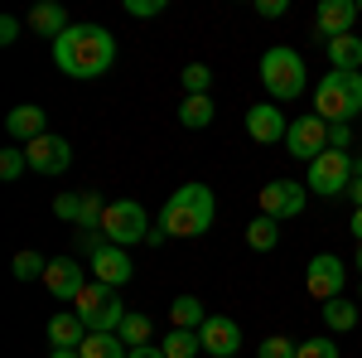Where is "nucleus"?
<instances>
[{"label":"nucleus","instance_id":"2","mask_svg":"<svg viewBox=\"0 0 362 358\" xmlns=\"http://www.w3.org/2000/svg\"><path fill=\"white\" fill-rule=\"evenodd\" d=\"M213 213H218L213 189H208V184H184V189H174L165 198L160 228H165L169 237H203V233L213 228Z\"/></svg>","mask_w":362,"mask_h":358},{"label":"nucleus","instance_id":"31","mask_svg":"<svg viewBox=\"0 0 362 358\" xmlns=\"http://www.w3.org/2000/svg\"><path fill=\"white\" fill-rule=\"evenodd\" d=\"M54 218L78 223L83 218V194H54Z\"/></svg>","mask_w":362,"mask_h":358},{"label":"nucleus","instance_id":"25","mask_svg":"<svg viewBox=\"0 0 362 358\" xmlns=\"http://www.w3.org/2000/svg\"><path fill=\"white\" fill-rule=\"evenodd\" d=\"M150 330H155V325H150V315H140V310H131V315H126V325H121V344H126V349H145V344H150Z\"/></svg>","mask_w":362,"mask_h":358},{"label":"nucleus","instance_id":"1","mask_svg":"<svg viewBox=\"0 0 362 358\" xmlns=\"http://www.w3.org/2000/svg\"><path fill=\"white\" fill-rule=\"evenodd\" d=\"M54 63L58 73L92 83L116 63V34L102 25H73L63 39H54Z\"/></svg>","mask_w":362,"mask_h":358},{"label":"nucleus","instance_id":"29","mask_svg":"<svg viewBox=\"0 0 362 358\" xmlns=\"http://www.w3.org/2000/svg\"><path fill=\"white\" fill-rule=\"evenodd\" d=\"M49 262L39 252H15V281H44Z\"/></svg>","mask_w":362,"mask_h":358},{"label":"nucleus","instance_id":"33","mask_svg":"<svg viewBox=\"0 0 362 358\" xmlns=\"http://www.w3.org/2000/svg\"><path fill=\"white\" fill-rule=\"evenodd\" d=\"M261 358H300V344H295V339H285V334H276V339H266V344H261Z\"/></svg>","mask_w":362,"mask_h":358},{"label":"nucleus","instance_id":"27","mask_svg":"<svg viewBox=\"0 0 362 358\" xmlns=\"http://www.w3.org/2000/svg\"><path fill=\"white\" fill-rule=\"evenodd\" d=\"M169 358H198V349H203V339H198V330H169V339L160 344Z\"/></svg>","mask_w":362,"mask_h":358},{"label":"nucleus","instance_id":"38","mask_svg":"<svg viewBox=\"0 0 362 358\" xmlns=\"http://www.w3.org/2000/svg\"><path fill=\"white\" fill-rule=\"evenodd\" d=\"M20 20H15V15H5V20H0V44H15V39H20Z\"/></svg>","mask_w":362,"mask_h":358},{"label":"nucleus","instance_id":"18","mask_svg":"<svg viewBox=\"0 0 362 358\" xmlns=\"http://www.w3.org/2000/svg\"><path fill=\"white\" fill-rule=\"evenodd\" d=\"M29 29H34V34H44V39H63L73 25H68V10H63V5L44 0V5H34V10H29Z\"/></svg>","mask_w":362,"mask_h":358},{"label":"nucleus","instance_id":"32","mask_svg":"<svg viewBox=\"0 0 362 358\" xmlns=\"http://www.w3.org/2000/svg\"><path fill=\"white\" fill-rule=\"evenodd\" d=\"M25 169H29L25 150H15V145H10V150H0V179H20Z\"/></svg>","mask_w":362,"mask_h":358},{"label":"nucleus","instance_id":"13","mask_svg":"<svg viewBox=\"0 0 362 358\" xmlns=\"http://www.w3.org/2000/svg\"><path fill=\"white\" fill-rule=\"evenodd\" d=\"M358 25V5L353 0H319V10H314V29H319V39L324 44H334L343 34H353Z\"/></svg>","mask_w":362,"mask_h":358},{"label":"nucleus","instance_id":"43","mask_svg":"<svg viewBox=\"0 0 362 358\" xmlns=\"http://www.w3.org/2000/svg\"><path fill=\"white\" fill-rule=\"evenodd\" d=\"M358 272H362V247H358Z\"/></svg>","mask_w":362,"mask_h":358},{"label":"nucleus","instance_id":"35","mask_svg":"<svg viewBox=\"0 0 362 358\" xmlns=\"http://www.w3.org/2000/svg\"><path fill=\"white\" fill-rule=\"evenodd\" d=\"M126 15L150 20V15H165V0H126Z\"/></svg>","mask_w":362,"mask_h":358},{"label":"nucleus","instance_id":"39","mask_svg":"<svg viewBox=\"0 0 362 358\" xmlns=\"http://www.w3.org/2000/svg\"><path fill=\"white\" fill-rule=\"evenodd\" d=\"M348 198H353V208H362V174L353 179V184H348Z\"/></svg>","mask_w":362,"mask_h":358},{"label":"nucleus","instance_id":"6","mask_svg":"<svg viewBox=\"0 0 362 358\" xmlns=\"http://www.w3.org/2000/svg\"><path fill=\"white\" fill-rule=\"evenodd\" d=\"M150 233H155V223H150V213L140 208L136 198L107 203V213H102V237H107V242L131 247V242H150Z\"/></svg>","mask_w":362,"mask_h":358},{"label":"nucleus","instance_id":"14","mask_svg":"<svg viewBox=\"0 0 362 358\" xmlns=\"http://www.w3.org/2000/svg\"><path fill=\"white\" fill-rule=\"evenodd\" d=\"M247 136L256 140V145H276V140L290 136V121H285V111H280L276 102H256V107L247 111Z\"/></svg>","mask_w":362,"mask_h":358},{"label":"nucleus","instance_id":"24","mask_svg":"<svg viewBox=\"0 0 362 358\" xmlns=\"http://www.w3.org/2000/svg\"><path fill=\"white\" fill-rule=\"evenodd\" d=\"M179 121H184L189 131H203V126L213 121V97H184V102H179Z\"/></svg>","mask_w":362,"mask_h":358},{"label":"nucleus","instance_id":"20","mask_svg":"<svg viewBox=\"0 0 362 358\" xmlns=\"http://www.w3.org/2000/svg\"><path fill=\"white\" fill-rule=\"evenodd\" d=\"M329 49V63H334L338 73H362V39L358 34H343L334 44H324Z\"/></svg>","mask_w":362,"mask_h":358},{"label":"nucleus","instance_id":"26","mask_svg":"<svg viewBox=\"0 0 362 358\" xmlns=\"http://www.w3.org/2000/svg\"><path fill=\"white\" fill-rule=\"evenodd\" d=\"M280 242V223L276 218H251V228H247V247L251 252H271Z\"/></svg>","mask_w":362,"mask_h":358},{"label":"nucleus","instance_id":"30","mask_svg":"<svg viewBox=\"0 0 362 358\" xmlns=\"http://www.w3.org/2000/svg\"><path fill=\"white\" fill-rule=\"evenodd\" d=\"M208 83H213L208 63H189L184 68V97H208Z\"/></svg>","mask_w":362,"mask_h":358},{"label":"nucleus","instance_id":"36","mask_svg":"<svg viewBox=\"0 0 362 358\" xmlns=\"http://www.w3.org/2000/svg\"><path fill=\"white\" fill-rule=\"evenodd\" d=\"M353 145V126H329V150H348Z\"/></svg>","mask_w":362,"mask_h":358},{"label":"nucleus","instance_id":"9","mask_svg":"<svg viewBox=\"0 0 362 358\" xmlns=\"http://www.w3.org/2000/svg\"><path fill=\"white\" fill-rule=\"evenodd\" d=\"M285 145H290L295 160H309V165H314V160L329 150V121H324V116H300V121H290Z\"/></svg>","mask_w":362,"mask_h":358},{"label":"nucleus","instance_id":"19","mask_svg":"<svg viewBox=\"0 0 362 358\" xmlns=\"http://www.w3.org/2000/svg\"><path fill=\"white\" fill-rule=\"evenodd\" d=\"M5 131H10L15 140H25V145H34L39 136H49V131H44V111L39 107H15L10 116H5Z\"/></svg>","mask_w":362,"mask_h":358},{"label":"nucleus","instance_id":"23","mask_svg":"<svg viewBox=\"0 0 362 358\" xmlns=\"http://www.w3.org/2000/svg\"><path fill=\"white\" fill-rule=\"evenodd\" d=\"M78 354L83 358H131V349L121 344V334H87V344Z\"/></svg>","mask_w":362,"mask_h":358},{"label":"nucleus","instance_id":"5","mask_svg":"<svg viewBox=\"0 0 362 358\" xmlns=\"http://www.w3.org/2000/svg\"><path fill=\"white\" fill-rule=\"evenodd\" d=\"M73 310H78V320L87 325V334H116L121 325H126V305L116 301L112 286H102V281H87V291L73 301Z\"/></svg>","mask_w":362,"mask_h":358},{"label":"nucleus","instance_id":"7","mask_svg":"<svg viewBox=\"0 0 362 358\" xmlns=\"http://www.w3.org/2000/svg\"><path fill=\"white\" fill-rule=\"evenodd\" d=\"M353 179H358V160H353L348 150H324V155L309 165L305 189L309 194H324V198H338V194H348Z\"/></svg>","mask_w":362,"mask_h":358},{"label":"nucleus","instance_id":"37","mask_svg":"<svg viewBox=\"0 0 362 358\" xmlns=\"http://www.w3.org/2000/svg\"><path fill=\"white\" fill-rule=\"evenodd\" d=\"M285 10H290L285 0H256V15H261V20H280Z\"/></svg>","mask_w":362,"mask_h":358},{"label":"nucleus","instance_id":"42","mask_svg":"<svg viewBox=\"0 0 362 358\" xmlns=\"http://www.w3.org/2000/svg\"><path fill=\"white\" fill-rule=\"evenodd\" d=\"M49 358H83V354H78V349H54Z\"/></svg>","mask_w":362,"mask_h":358},{"label":"nucleus","instance_id":"3","mask_svg":"<svg viewBox=\"0 0 362 358\" xmlns=\"http://www.w3.org/2000/svg\"><path fill=\"white\" fill-rule=\"evenodd\" d=\"M358 111H362V73L329 68V78H319V87H314V116H324L329 126H348Z\"/></svg>","mask_w":362,"mask_h":358},{"label":"nucleus","instance_id":"28","mask_svg":"<svg viewBox=\"0 0 362 358\" xmlns=\"http://www.w3.org/2000/svg\"><path fill=\"white\" fill-rule=\"evenodd\" d=\"M102 213H107L102 194L83 189V218H78V228H83V233H102Z\"/></svg>","mask_w":362,"mask_h":358},{"label":"nucleus","instance_id":"8","mask_svg":"<svg viewBox=\"0 0 362 358\" xmlns=\"http://www.w3.org/2000/svg\"><path fill=\"white\" fill-rule=\"evenodd\" d=\"M343 286H348V272H343V257H334V252H319V257H309L305 267V291L314 296V301H338L343 296Z\"/></svg>","mask_w":362,"mask_h":358},{"label":"nucleus","instance_id":"16","mask_svg":"<svg viewBox=\"0 0 362 358\" xmlns=\"http://www.w3.org/2000/svg\"><path fill=\"white\" fill-rule=\"evenodd\" d=\"M87 272H92V281H102V286H112V291H121V286L131 281V272H136V267H131V257H126V247H116V242H107V247H102L97 257H92V267H87Z\"/></svg>","mask_w":362,"mask_h":358},{"label":"nucleus","instance_id":"11","mask_svg":"<svg viewBox=\"0 0 362 358\" xmlns=\"http://www.w3.org/2000/svg\"><path fill=\"white\" fill-rule=\"evenodd\" d=\"M25 155H29V169L34 174H49V179L73 165V145L63 136H39L34 145H25Z\"/></svg>","mask_w":362,"mask_h":358},{"label":"nucleus","instance_id":"22","mask_svg":"<svg viewBox=\"0 0 362 358\" xmlns=\"http://www.w3.org/2000/svg\"><path fill=\"white\" fill-rule=\"evenodd\" d=\"M169 320H174V330H203V325H208L198 296H179V301L169 305Z\"/></svg>","mask_w":362,"mask_h":358},{"label":"nucleus","instance_id":"34","mask_svg":"<svg viewBox=\"0 0 362 358\" xmlns=\"http://www.w3.org/2000/svg\"><path fill=\"white\" fill-rule=\"evenodd\" d=\"M300 358H338V344L324 334V339H305L300 344Z\"/></svg>","mask_w":362,"mask_h":358},{"label":"nucleus","instance_id":"12","mask_svg":"<svg viewBox=\"0 0 362 358\" xmlns=\"http://www.w3.org/2000/svg\"><path fill=\"white\" fill-rule=\"evenodd\" d=\"M44 286H49V296H54V301L73 305L87 291V272L73 262V257H54V262H49V272H44Z\"/></svg>","mask_w":362,"mask_h":358},{"label":"nucleus","instance_id":"15","mask_svg":"<svg viewBox=\"0 0 362 358\" xmlns=\"http://www.w3.org/2000/svg\"><path fill=\"white\" fill-rule=\"evenodd\" d=\"M198 339H203V349L213 358H237V349H242V325L227 320V315H208V325L198 330Z\"/></svg>","mask_w":362,"mask_h":358},{"label":"nucleus","instance_id":"17","mask_svg":"<svg viewBox=\"0 0 362 358\" xmlns=\"http://www.w3.org/2000/svg\"><path fill=\"white\" fill-rule=\"evenodd\" d=\"M49 344L54 349H83L87 344V325L78 320V310H58L49 320Z\"/></svg>","mask_w":362,"mask_h":358},{"label":"nucleus","instance_id":"10","mask_svg":"<svg viewBox=\"0 0 362 358\" xmlns=\"http://www.w3.org/2000/svg\"><path fill=\"white\" fill-rule=\"evenodd\" d=\"M305 198L309 189H300L295 179H271L266 189H261V218H300L305 213Z\"/></svg>","mask_w":362,"mask_h":358},{"label":"nucleus","instance_id":"41","mask_svg":"<svg viewBox=\"0 0 362 358\" xmlns=\"http://www.w3.org/2000/svg\"><path fill=\"white\" fill-rule=\"evenodd\" d=\"M131 358H169L165 349H150V344H145V349H131Z\"/></svg>","mask_w":362,"mask_h":358},{"label":"nucleus","instance_id":"4","mask_svg":"<svg viewBox=\"0 0 362 358\" xmlns=\"http://www.w3.org/2000/svg\"><path fill=\"white\" fill-rule=\"evenodd\" d=\"M261 83H266V92H271L276 102H295L309 83L305 58L295 54V49H285V44L266 49V54H261Z\"/></svg>","mask_w":362,"mask_h":358},{"label":"nucleus","instance_id":"21","mask_svg":"<svg viewBox=\"0 0 362 358\" xmlns=\"http://www.w3.org/2000/svg\"><path fill=\"white\" fill-rule=\"evenodd\" d=\"M358 305L348 301V296H338V301H329L324 305V325H329V330L334 334H348V330H358Z\"/></svg>","mask_w":362,"mask_h":358},{"label":"nucleus","instance_id":"40","mask_svg":"<svg viewBox=\"0 0 362 358\" xmlns=\"http://www.w3.org/2000/svg\"><path fill=\"white\" fill-rule=\"evenodd\" d=\"M348 233L358 237V247H362V208H353V223H348Z\"/></svg>","mask_w":362,"mask_h":358}]
</instances>
